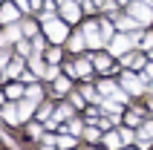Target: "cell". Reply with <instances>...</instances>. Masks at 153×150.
<instances>
[{
    "label": "cell",
    "mask_w": 153,
    "mask_h": 150,
    "mask_svg": "<svg viewBox=\"0 0 153 150\" xmlns=\"http://www.w3.org/2000/svg\"><path fill=\"white\" fill-rule=\"evenodd\" d=\"M127 15L136 17L139 23H150L153 20V9H150V3H145V0H136V3H127Z\"/></svg>",
    "instance_id": "1"
},
{
    "label": "cell",
    "mask_w": 153,
    "mask_h": 150,
    "mask_svg": "<svg viewBox=\"0 0 153 150\" xmlns=\"http://www.w3.org/2000/svg\"><path fill=\"white\" fill-rule=\"evenodd\" d=\"M46 38L55 41V43L67 41V26L61 23V20H46Z\"/></svg>",
    "instance_id": "2"
},
{
    "label": "cell",
    "mask_w": 153,
    "mask_h": 150,
    "mask_svg": "<svg viewBox=\"0 0 153 150\" xmlns=\"http://www.w3.org/2000/svg\"><path fill=\"white\" fill-rule=\"evenodd\" d=\"M84 41L90 43V46H95V49H98V46L104 43V38H101V26L87 23V26H84Z\"/></svg>",
    "instance_id": "3"
},
{
    "label": "cell",
    "mask_w": 153,
    "mask_h": 150,
    "mask_svg": "<svg viewBox=\"0 0 153 150\" xmlns=\"http://www.w3.org/2000/svg\"><path fill=\"white\" fill-rule=\"evenodd\" d=\"M127 49H130V38H127V35H119V38L110 41V52H113V55H124Z\"/></svg>",
    "instance_id": "4"
},
{
    "label": "cell",
    "mask_w": 153,
    "mask_h": 150,
    "mask_svg": "<svg viewBox=\"0 0 153 150\" xmlns=\"http://www.w3.org/2000/svg\"><path fill=\"white\" fill-rule=\"evenodd\" d=\"M61 15H64V20H78V17H81V12H78V3H75V0H64Z\"/></svg>",
    "instance_id": "5"
},
{
    "label": "cell",
    "mask_w": 153,
    "mask_h": 150,
    "mask_svg": "<svg viewBox=\"0 0 153 150\" xmlns=\"http://www.w3.org/2000/svg\"><path fill=\"white\" fill-rule=\"evenodd\" d=\"M121 84H124V90H130L133 95H139V92H142V81H139L136 75H130V72H124V78H121Z\"/></svg>",
    "instance_id": "6"
},
{
    "label": "cell",
    "mask_w": 153,
    "mask_h": 150,
    "mask_svg": "<svg viewBox=\"0 0 153 150\" xmlns=\"http://www.w3.org/2000/svg\"><path fill=\"white\" fill-rule=\"evenodd\" d=\"M35 104H38V101H35V98H29V95H26V101H20V107H17V113H20V121H26V118L32 116Z\"/></svg>",
    "instance_id": "7"
},
{
    "label": "cell",
    "mask_w": 153,
    "mask_h": 150,
    "mask_svg": "<svg viewBox=\"0 0 153 150\" xmlns=\"http://www.w3.org/2000/svg\"><path fill=\"white\" fill-rule=\"evenodd\" d=\"M15 17H17V9L15 6H3V9H0V20H3V23H12Z\"/></svg>",
    "instance_id": "8"
},
{
    "label": "cell",
    "mask_w": 153,
    "mask_h": 150,
    "mask_svg": "<svg viewBox=\"0 0 153 150\" xmlns=\"http://www.w3.org/2000/svg\"><path fill=\"white\" fill-rule=\"evenodd\" d=\"M3 118H6L9 124H17V121H20V113H17L15 107H3Z\"/></svg>",
    "instance_id": "9"
},
{
    "label": "cell",
    "mask_w": 153,
    "mask_h": 150,
    "mask_svg": "<svg viewBox=\"0 0 153 150\" xmlns=\"http://www.w3.org/2000/svg\"><path fill=\"white\" fill-rule=\"evenodd\" d=\"M20 29H23V26H9L6 35H3L0 41H17V38H20Z\"/></svg>",
    "instance_id": "10"
},
{
    "label": "cell",
    "mask_w": 153,
    "mask_h": 150,
    "mask_svg": "<svg viewBox=\"0 0 153 150\" xmlns=\"http://www.w3.org/2000/svg\"><path fill=\"white\" fill-rule=\"evenodd\" d=\"M119 144H121V136H116V133H110L104 139V147H110V150H119Z\"/></svg>",
    "instance_id": "11"
},
{
    "label": "cell",
    "mask_w": 153,
    "mask_h": 150,
    "mask_svg": "<svg viewBox=\"0 0 153 150\" xmlns=\"http://www.w3.org/2000/svg\"><path fill=\"white\" fill-rule=\"evenodd\" d=\"M29 64H32V72H35V75H46V67H43V61L38 58V55H35Z\"/></svg>",
    "instance_id": "12"
},
{
    "label": "cell",
    "mask_w": 153,
    "mask_h": 150,
    "mask_svg": "<svg viewBox=\"0 0 153 150\" xmlns=\"http://www.w3.org/2000/svg\"><path fill=\"white\" fill-rule=\"evenodd\" d=\"M20 69H23V64H20V61H15V64H9L6 75H9V78H15V75H20Z\"/></svg>",
    "instance_id": "13"
},
{
    "label": "cell",
    "mask_w": 153,
    "mask_h": 150,
    "mask_svg": "<svg viewBox=\"0 0 153 150\" xmlns=\"http://www.w3.org/2000/svg\"><path fill=\"white\" fill-rule=\"evenodd\" d=\"M90 69H93L90 61H78V64H75V72H81V75H90Z\"/></svg>",
    "instance_id": "14"
},
{
    "label": "cell",
    "mask_w": 153,
    "mask_h": 150,
    "mask_svg": "<svg viewBox=\"0 0 153 150\" xmlns=\"http://www.w3.org/2000/svg\"><path fill=\"white\" fill-rule=\"evenodd\" d=\"M84 35H75V38H72V41H69V46H72V52H78V49H81V46H84Z\"/></svg>",
    "instance_id": "15"
},
{
    "label": "cell",
    "mask_w": 153,
    "mask_h": 150,
    "mask_svg": "<svg viewBox=\"0 0 153 150\" xmlns=\"http://www.w3.org/2000/svg\"><path fill=\"white\" fill-rule=\"evenodd\" d=\"M72 144H75V139H72V136H61V139H58V147H64V150H69Z\"/></svg>",
    "instance_id": "16"
},
{
    "label": "cell",
    "mask_w": 153,
    "mask_h": 150,
    "mask_svg": "<svg viewBox=\"0 0 153 150\" xmlns=\"http://www.w3.org/2000/svg\"><path fill=\"white\" fill-rule=\"evenodd\" d=\"M101 38H104V43H110V41H113V26H110V23H104V26H101Z\"/></svg>",
    "instance_id": "17"
},
{
    "label": "cell",
    "mask_w": 153,
    "mask_h": 150,
    "mask_svg": "<svg viewBox=\"0 0 153 150\" xmlns=\"http://www.w3.org/2000/svg\"><path fill=\"white\" fill-rule=\"evenodd\" d=\"M55 90H58V92H67L69 90V81H67V78H55Z\"/></svg>",
    "instance_id": "18"
},
{
    "label": "cell",
    "mask_w": 153,
    "mask_h": 150,
    "mask_svg": "<svg viewBox=\"0 0 153 150\" xmlns=\"http://www.w3.org/2000/svg\"><path fill=\"white\" fill-rule=\"evenodd\" d=\"M20 95H23V87L12 84V87H9V98H20Z\"/></svg>",
    "instance_id": "19"
},
{
    "label": "cell",
    "mask_w": 153,
    "mask_h": 150,
    "mask_svg": "<svg viewBox=\"0 0 153 150\" xmlns=\"http://www.w3.org/2000/svg\"><path fill=\"white\" fill-rule=\"evenodd\" d=\"M26 95H29V98H35V101H41V87H29V90H26Z\"/></svg>",
    "instance_id": "20"
},
{
    "label": "cell",
    "mask_w": 153,
    "mask_h": 150,
    "mask_svg": "<svg viewBox=\"0 0 153 150\" xmlns=\"http://www.w3.org/2000/svg\"><path fill=\"white\" fill-rule=\"evenodd\" d=\"M101 92H107V95H116V84L104 81V84H101Z\"/></svg>",
    "instance_id": "21"
},
{
    "label": "cell",
    "mask_w": 153,
    "mask_h": 150,
    "mask_svg": "<svg viewBox=\"0 0 153 150\" xmlns=\"http://www.w3.org/2000/svg\"><path fill=\"white\" fill-rule=\"evenodd\" d=\"M104 110H107V113H113V116H116V113H119V104H116V101H104Z\"/></svg>",
    "instance_id": "22"
},
{
    "label": "cell",
    "mask_w": 153,
    "mask_h": 150,
    "mask_svg": "<svg viewBox=\"0 0 153 150\" xmlns=\"http://www.w3.org/2000/svg\"><path fill=\"white\" fill-rule=\"evenodd\" d=\"M55 144H58V142H55L52 136H46V139H43V144H41V147H43V150H52V147H55Z\"/></svg>",
    "instance_id": "23"
},
{
    "label": "cell",
    "mask_w": 153,
    "mask_h": 150,
    "mask_svg": "<svg viewBox=\"0 0 153 150\" xmlns=\"http://www.w3.org/2000/svg\"><path fill=\"white\" fill-rule=\"evenodd\" d=\"M67 130H69L72 136H75V133H81V121H69V127H67Z\"/></svg>",
    "instance_id": "24"
},
{
    "label": "cell",
    "mask_w": 153,
    "mask_h": 150,
    "mask_svg": "<svg viewBox=\"0 0 153 150\" xmlns=\"http://www.w3.org/2000/svg\"><path fill=\"white\" fill-rule=\"evenodd\" d=\"M95 67H101V69H107V67H110V61H107V58H101V55H98V58H95Z\"/></svg>",
    "instance_id": "25"
},
{
    "label": "cell",
    "mask_w": 153,
    "mask_h": 150,
    "mask_svg": "<svg viewBox=\"0 0 153 150\" xmlns=\"http://www.w3.org/2000/svg\"><path fill=\"white\" fill-rule=\"evenodd\" d=\"M17 52H20V55H29V43L20 41V43H17Z\"/></svg>",
    "instance_id": "26"
},
{
    "label": "cell",
    "mask_w": 153,
    "mask_h": 150,
    "mask_svg": "<svg viewBox=\"0 0 153 150\" xmlns=\"http://www.w3.org/2000/svg\"><path fill=\"white\" fill-rule=\"evenodd\" d=\"M43 78H58V69H55V67H46V75H43Z\"/></svg>",
    "instance_id": "27"
},
{
    "label": "cell",
    "mask_w": 153,
    "mask_h": 150,
    "mask_svg": "<svg viewBox=\"0 0 153 150\" xmlns=\"http://www.w3.org/2000/svg\"><path fill=\"white\" fill-rule=\"evenodd\" d=\"M121 139H124V142L130 144V142H133V133H130V130H121Z\"/></svg>",
    "instance_id": "28"
},
{
    "label": "cell",
    "mask_w": 153,
    "mask_h": 150,
    "mask_svg": "<svg viewBox=\"0 0 153 150\" xmlns=\"http://www.w3.org/2000/svg\"><path fill=\"white\" fill-rule=\"evenodd\" d=\"M15 3H17V9H23V12H26V9H32V6H29V0H15Z\"/></svg>",
    "instance_id": "29"
},
{
    "label": "cell",
    "mask_w": 153,
    "mask_h": 150,
    "mask_svg": "<svg viewBox=\"0 0 153 150\" xmlns=\"http://www.w3.org/2000/svg\"><path fill=\"white\" fill-rule=\"evenodd\" d=\"M23 35H35V26L32 23H23Z\"/></svg>",
    "instance_id": "30"
},
{
    "label": "cell",
    "mask_w": 153,
    "mask_h": 150,
    "mask_svg": "<svg viewBox=\"0 0 153 150\" xmlns=\"http://www.w3.org/2000/svg\"><path fill=\"white\" fill-rule=\"evenodd\" d=\"M145 81H153V64H150V67L145 69Z\"/></svg>",
    "instance_id": "31"
},
{
    "label": "cell",
    "mask_w": 153,
    "mask_h": 150,
    "mask_svg": "<svg viewBox=\"0 0 153 150\" xmlns=\"http://www.w3.org/2000/svg\"><path fill=\"white\" fill-rule=\"evenodd\" d=\"M145 46H147V49L153 46V35H147V38H145Z\"/></svg>",
    "instance_id": "32"
},
{
    "label": "cell",
    "mask_w": 153,
    "mask_h": 150,
    "mask_svg": "<svg viewBox=\"0 0 153 150\" xmlns=\"http://www.w3.org/2000/svg\"><path fill=\"white\" fill-rule=\"evenodd\" d=\"M6 61H9V55H6L3 49H0V64H6Z\"/></svg>",
    "instance_id": "33"
},
{
    "label": "cell",
    "mask_w": 153,
    "mask_h": 150,
    "mask_svg": "<svg viewBox=\"0 0 153 150\" xmlns=\"http://www.w3.org/2000/svg\"><path fill=\"white\" fill-rule=\"evenodd\" d=\"M145 130H147V136H153V121H147V127H145Z\"/></svg>",
    "instance_id": "34"
},
{
    "label": "cell",
    "mask_w": 153,
    "mask_h": 150,
    "mask_svg": "<svg viewBox=\"0 0 153 150\" xmlns=\"http://www.w3.org/2000/svg\"><path fill=\"white\" fill-rule=\"evenodd\" d=\"M32 6H41V0H32Z\"/></svg>",
    "instance_id": "35"
},
{
    "label": "cell",
    "mask_w": 153,
    "mask_h": 150,
    "mask_svg": "<svg viewBox=\"0 0 153 150\" xmlns=\"http://www.w3.org/2000/svg\"><path fill=\"white\" fill-rule=\"evenodd\" d=\"M121 3H127V0H121Z\"/></svg>",
    "instance_id": "36"
},
{
    "label": "cell",
    "mask_w": 153,
    "mask_h": 150,
    "mask_svg": "<svg viewBox=\"0 0 153 150\" xmlns=\"http://www.w3.org/2000/svg\"><path fill=\"white\" fill-rule=\"evenodd\" d=\"M150 107H153V101H150Z\"/></svg>",
    "instance_id": "37"
}]
</instances>
